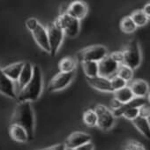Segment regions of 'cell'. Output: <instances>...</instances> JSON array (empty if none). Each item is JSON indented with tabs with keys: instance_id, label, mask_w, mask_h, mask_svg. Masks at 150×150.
I'll use <instances>...</instances> for the list:
<instances>
[{
	"instance_id": "obj_26",
	"label": "cell",
	"mask_w": 150,
	"mask_h": 150,
	"mask_svg": "<svg viewBox=\"0 0 150 150\" xmlns=\"http://www.w3.org/2000/svg\"><path fill=\"white\" fill-rule=\"evenodd\" d=\"M83 122L88 127H94L96 125L97 117L93 109H88L83 113Z\"/></svg>"
},
{
	"instance_id": "obj_5",
	"label": "cell",
	"mask_w": 150,
	"mask_h": 150,
	"mask_svg": "<svg viewBox=\"0 0 150 150\" xmlns=\"http://www.w3.org/2000/svg\"><path fill=\"white\" fill-rule=\"evenodd\" d=\"M97 123L96 125L103 131H109L115 124V116L113 112L103 104H97L94 109Z\"/></svg>"
},
{
	"instance_id": "obj_22",
	"label": "cell",
	"mask_w": 150,
	"mask_h": 150,
	"mask_svg": "<svg viewBox=\"0 0 150 150\" xmlns=\"http://www.w3.org/2000/svg\"><path fill=\"white\" fill-rule=\"evenodd\" d=\"M82 69L87 78H94L98 75V64L93 61L82 62Z\"/></svg>"
},
{
	"instance_id": "obj_20",
	"label": "cell",
	"mask_w": 150,
	"mask_h": 150,
	"mask_svg": "<svg viewBox=\"0 0 150 150\" xmlns=\"http://www.w3.org/2000/svg\"><path fill=\"white\" fill-rule=\"evenodd\" d=\"M113 93H114V98L116 100H117L119 103H121L122 104H125V103H129L134 97V96L132 95V93L128 86H125L123 88L116 90Z\"/></svg>"
},
{
	"instance_id": "obj_27",
	"label": "cell",
	"mask_w": 150,
	"mask_h": 150,
	"mask_svg": "<svg viewBox=\"0 0 150 150\" xmlns=\"http://www.w3.org/2000/svg\"><path fill=\"white\" fill-rule=\"evenodd\" d=\"M147 103V100L146 97H133L129 103L124 104L126 108H140L144 105H146Z\"/></svg>"
},
{
	"instance_id": "obj_24",
	"label": "cell",
	"mask_w": 150,
	"mask_h": 150,
	"mask_svg": "<svg viewBox=\"0 0 150 150\" xmlns=\"http://www.w3.org/2000/svg\"><path fill=\"white\" fill-rule=\"evenodd\" d=\"M120 28L125 34H132L137 29V27L135 26L130 16H125L120 21Z\"/></svg>"
},
{
	"instance_id": "obj_11",
	"label": "cell",
	"mask_w": 150,
	"mask_h": 150,
	"mask_svg": "<svg viewBox=\"0 0 150 150\" xmlns=\"http://www.w3.org/2000/svg\"><path fill=\"white\" fill-rule=\"evenodd\" d=\"M0 93L13 99L17 98L14 82L4 73L1 67H0Z\"/></svg>"
},
{
	"instance_id": "obj_16",
	"label": "cell",
	"mask_w": 150,
	"mask_h": 150,
	"mask_svg": "<svg viewBox=\"0 0 150 150\" xmlns=\"http://www.w3.org/2000/svg\"><path fill=\"white\" fill-rule=\"evenodd\" d=\"M23 65H24L23 62H17L6 66L5 68H2V70L4 73L11 81H13V82H17L20 77V74L21 72V70L23 68Z\"/></svg>"
},
{
	"instance_id": "obj_7",
	"label": "cell",
	"mask_w": 150,
	"mask_h": 150,
	"mask_svg": "<svg viewBox=\"0 0 150 150\" xmlns=\"http://www.w3.org/2000/svg\"><path fill=\"white\" fill-rule=\"evenodd\" d=\"M108 56V50L104 46L102 45H94L88 48H85L79 51L78 59L81 62L84 61H93L99 62L103 58Z\"/></svg>"
},
{
	"instance_id": "obj_29",
	"label": "cell",
	"mask_w": 150,
	"mask_h": 150,
	"mask_svg": "<svg viewBox=\"0 0 150 150\" xmlns=\"http://www.w3.org/2000/svg\"><path fill=\"white\" fill-rule=\"evenodd\" d=\"M125 150H146V148L139 141L129 140L125 145Z\"/></svg>"
},
{
	"instance_id": "obj_12",
	"label": "cell",
	"mask_w": 150,
	"mask_h": 150,
	"mask_svg": "<svg viewBox=\"0 0 150 150\" xmlns=\"http://www.w3.org/2000/svg\"><path fill=\"white\" fill-rule=\"evenodd\" d=\"M88 12V5L83 1H73L68 6L66 13L68 15L71 16L72 18L81 21L84 19Z\"/></svg>"
},
{
	"instance_id": "obj_8",
	"label": "cell",
	"mask_w": 150,
	"mask_h": 150,
	"mask_svg": "<svg viewBox=\"0 0 150 150\" xmlns=\"http://www.w3.org/2000/svg\"><path fill=\"white\" fill-rule=\"evenodd\" d=\"M74 76L73 72H58L51 79L50 81V84L48 86V91L49 92H57L64 89L72 81Z\"/></svg>"
},
{
	"instance_id": "obj_25",
	"label": "cell",
	"mask_w": 150,
	"mask_h": 150,
	"mask_svg": "<svg viewBox=\"0 0 150 150\" xmlns=\"http://www.w3.org/2000/svg\"><path fill=\"white\" fill-rule=\"evenodd\" d=\"M116 75H117L118 77H120L122 80L127 82L130 81L133 77V70L125 64H120L117 71Z\"/></svg>"
},
{
	"instance_id": "obj_33",
	"label": "cell",
	"mask_w": 150,
	"mask_h": 150,
	"mask_svg": "<svg viewBox=\"0 0 150 150\" xmlns=\"http://www.w3.org/2000/svg\"><path fill=\"white\" fill-rule=\"evenodd\" d=\"M94 144L92 142H88L87 144H84L82 146H80L76 148L73 149H66V150H94Z\"/></svg>"
},
{
	"instance_id": "obj_36",
	"label": "cell",
	"mask_w": 150,
	"mask_h": 150,
	"mask_svg": "<svg viewBox=\"0 0 150 150\" xmlns=\"http://www.w3.org/2000/svg\"><path fill=\"white\" fill-rule=\"evenodd\" d=\"M142 12L147 16V17H149V15H150V5H149V3L148 4H146L145 6H144V8H143V10H142Z\"/></svg>"
},
{
	"instance_id": "obj_4",
	"label": "cell",
	"mask_w": 150,
	"mask_h": 150,
	"mask_svg": "<svg viewBox=\"0 0 150 150\" xmlns=\"http://www.w3.org/2000/svg\"><path fill=\"white\" fill-rule=\"evenodd\" d=\"M54 22L64 32V34L69 37H75L80 33V21L72 18L65 13L59 15Z\"/></svg>"
},
{
	"instance_id": "obj_6",
	"label": "cell",
	"mask_w": 150,
	"mask_h": 150,
	"mask_svg": "<svg viewBox=\"0 0 150 150\" xmlns=\"http://www.w3.org/2000/svg\"><path fill=\"white\" fill-rule=\"evenodd\" d=\"M48 34V41L50 46V53L51 56H55L62 44L64 39V32L56 25L55 22H50L46 28Z\"/></svg>"
},
{
	"instance_id": "obj_3",
	"label": "cell",
	"mask_w": 150,
	"mask_h": 150,
	"mask_svg": "<svg viewBox=\"0 0 150 150\" xmlns=\"http://www.w3.org/2000/svg\"><path fill=\"white\" fill-rule=\"evenodd\" d=\"M123 53V64L131 69H136L141 62V53L137 41L132 40L127 43Z\"/></svg>"
},
{
	"instance_id": "obj_32",
	"label": "cell",
	"mask_w": 150,
	"mask_h": 150,
	"mask_svg": "<svg viewBox=\"0 0 150 150\" xmlns=\"http://www.w3.org/2000/svg\"><path fill=\"white\" fill-rule=\"evenodd\" d=\"M139 116L142 117L148 118L149 117V106L148 105H144L139 109Z\"/></svg>"
},
{
	"instance_id": "obj_1",
	"label": "cell",
	"mask_w": 150,
	"mask_h": 150,
	"mask_svg": "<svg viewBox=\"0 0 150 150\" xmlns=\"http://www.w3.org/2000/svg\"><path fill=\"white\" fill-rule=\"evenodd\" d=\"M11 125H18L25 129L28 140L34 139L35 132V115L30 102L18 103L11 119Z\"/></svg>"
},
{
	"instance_id": "obj_2",
	"label": "cell",
	"mask_w": 150,
	"mask_h": 150,
	"mask_svg": "<svg viewBox=\"0 0 150 150\" xmlns=\"http://www.w3.org/2000/svg\"><path fill=\"white\" fill-rule=\"evenodd\" d=\"M42 91V74L38 65L33 66V76L31 81L17 94V101L35 102L39 99Z\"/></svg>"
},
{
	"instance_id": "obj_23",
	"label": "cell",
	"mask_w": 150,
	"mask_h": 150,
	"mask_svg": "<svg viewBox=\"0 0 150 150\" xmlns=\"http://www.w3.org/2000/svg\"><path fill=\"white\" fill-rule=\"evenodd\" d=\"M132 21H133V23L135 24V26L138 27H143L145 25H146V23L148 22L149 17H147L143 12L142 10H136L134 11L131 15H130Z\"/></svg>"
},
{
	"instance_id": "obj_18",
	"label": "cell",
	"mask_w": 150,
	"mask_h": 150,
	"mask_svg": "<svg viewBox=\"0 0 150 150\" xmlns=\"http://www.w3.org/2000/svg\"><path fill=\"white\" fill-rule=\"evenodd\" d=\"M9 134L11 138L17 142L25 143L28 141V136L27 132L24 128L18 125H11L9 128Z\"/></svg>"
},
{
	"instance_id": "obj_14",
	"label": "cell",
	"mask_w": 150,
	"mask_h": 150,
	"mask_svg": "<svg viewBox=\"0 0 150 150\" xmlns=\"http://www.w3.org/2000/svg\"><path fill=\"white\" fill-rule=\"evenodd\" d=\"M87 81L92 88H94L98 91L113 93V89L111 88L110 79H106L97 75L96 77L94 78H87Z\"/></svg>"
},
{
	"instance_id": "obj_34",
	"label": "cell",
	"mask_w": 150,
	"mask_h": 150,
	"mask_svg": "<svg viewBox=\"0 0 150 150\" xmlns=\"http://www.w3.org/2000/svg\"><path fill=\"white\" fill-rule=\"evenodd\" d=\"M39 150H66V147L64 146V144H57V145H54V146H49V147H46V148H42V149H39Z\"/></svg>"
},
{
	"instance_id": "obj_10",
	"label": "cell",
	"mask_w": 150,
	"mask_h": 150,
	"mask_svg": "<svg viewBox=\"0 0 150 150\" xmlns=\"http://www.w3.org/2000/svg\"><path fill=\"white\" fill-rule=\"evenodd\" d=\"M88 142H91V136L89 134L81 132H75L67 137L64 144L66 149H73Z\"/></svg>"
},
{
	"instance_id": "obj_15",
	"label": "cell",
	"mask_w": 150,
	"mask_h": 150,
	"mask_svg": "<svg viewBox=\"0 0 150 150\" xmlns=\"http://www.w3.org/2000/svg\"><path fill=\"white\" fill-rule=\"evenodd\" d=\"M129 88L135 97H146L148 95V85L143 80H134Z\"/></svg>"
},
{
	"instance_id": "obj_28",
	"label": "cell",
	"mask_w": 150,
	"mask_h": 150,
	"mask_svg": "<svg viewBox=\"0 0 150 150\" xmlns=\"http://www.w3.org/2000/svg\"><path fill=\"white\" fill-rule=\"evenodd\" d=\"M110 82L111 85V88L113 89V92L116 90H118L120 88H123L126 86V83L124 80H122L120 77H118L117 75H114V76L111 77V79H110Z\"/></svg>"
},
{
	"instance_id": "obj_35",
	"label": "cell",
	"mask_w": 150,
	"mask_h": 150,
	"mask_svg": "<svg viewBox=\"0 0 150 150\" xmlns=\"http://www.w3.org/2000/svg\"><path fill=\"white\" fill-rule=\"evenodd\" d=\"M122 105H123V104H122L121 103H119L117 100H116L115 98H113V99L110 101V107H111V109L113 110V111L118 110Z\"/></svg>"
},
{
	"instance_id": "obj_19",
	"label": "cell",
	"mask_w": 150,
	"mask_h": 150,
	"mask_svg": "<svg viewBox=\"0 0 150 150\" xmlns=\"http://www.w3.org/2000/svg\"><path fill=\"white\" fill-rule=\"evenodd\" d=\"M132 125L136 127V129L146 138L149 139L150 137V126H149V121L148 118L142 117H137L134 120L132 121Z\"/></svg>"
},
{
	"instance_id": "obj_9",
	"label": "cell",
	"mask_w": 150,
	"mask_h": 150,
	"mask_svg": "<svg viewBox=\"0 0 150 150\" xmlns=\"http://www.w3.org/2000/svg\"><path fill=\"white\" fill-rule=\"evenodd\" d=\"M98 75L101 77L109 79L116 75L117 71L119 67V64L113 60L110 55L106 56L98 63Z\"/></svg>"
},
{
	"instance_id": "obj_13",
	"label": "cell",
	"mask_w": 150,
	"mask_h": 150,
	"mask_svg": "<svg viewBox=\"0 0 150 150\" xmlns=\"http://www.w3.org/2000/svg\"><path fill=\"white\" fill-rule=\"evenodd\" d=\"M32 35L35 41V42L38 44V46L42 49L44 51L50 53V46H49V41H48V34L46 28L42 25L38 24L37 27L31 31Z\"/></svg>"
},
{
	"instance_id": "obj_21",
	"label": "cell",
	"mask_w": 150,
	"mask_h": 150,
	"mask_svg": "<svg viewBox=\"0 0 150 150\" xmlns=\"http://www.w3.org/2000/svg\"><path fill=\"white\" fill-rule=\"evenodd\" d=\"M75 67H76V62H75L74 58L71 57H65L62 58L58 64L60 72H73Z\"/></svg>"
},
{
	"instance_id": "obj_17",
	"label": "cell",
	"mask_w": 150,
	"mask_h": 150,
	"mask_svg": "<svg viewBox=\"0 0 150 150\" xmlns=\"http://www.w3.org/2000/svg\"><path fill=\"white\" fill-rule=\"evenodd\" d=\"M32 76H33V65L28 62L24 63L23 68L20 74V77L17 81L20 90L22 89L31 81Z\"/></svg>"
},
{
	"instance_id": "obj_31",
	"label": "cell",
	"mask_w": 150,
	"mask_h": 150,
	"mask_svg": "<svg viewBox=\"0 0 150 150\" xmlns=\"http://www.w3.org/2000/svg\"><path fill=\"white\" fill-rule=\"evenodd\" d=\"M110 56L113 60H115L119 64H123V53H122V51H115Z\"/></svg>"
},
{
	"instance_id": "obj_30",
	"label": "cell",
	"mask_w": 150,
	"mask_h": 150,
	"mask_svg": "<svg viewBox=\"0 0 150 150\" xmlns=\"http://www.w3.org/2000/svg\"><path fill=\"white\" fill-rule=\"evenodd\" d=\"M38 24H39V21L35 18H29L26 21V27L30 31H33L37 27Z\"/></svg>"
}]
</instances>
